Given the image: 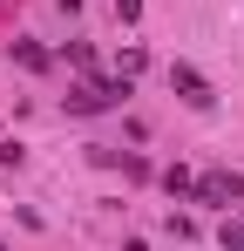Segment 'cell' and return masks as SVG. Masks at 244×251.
Listing matches in <instances>:
<instances>
[{
	"label": "cell",
	"instance_id": "cell-1",
	"mask_svg": "<svg viewBox=\"0 0 244 251\" xmlns=\"http://www.w3.org/2000/svg\"><path fill=\"white\" fill-rule=\"evenodd\" d=\"M170 82L183 88V102H190V109H210V102H217V95H210V82H203L197 68H170Z\"/></svg>",
	"mask_w": 244,
	"mask_h": 251
},
{
	"label": "cell",
	"instance_id": "cell-2",
	"mask_svg": "<svg viewBox=\"0 0 244 251\" xmlns=\"http://www.w3.org/2000/svg\"><path fill=\"white\" fill-rule=\"evenodd\" d=\"M217 245H224V251H244V217H224V224H217Z\"/></svg>",
	"mask_w": 244,
	"mask_h": 251
},
{
	"label": "cell",
	"instance_id": "cell-3",
	"mask_svg": "<svg viewBox=\"0 0 244 251\" xmlns=\"http://www.w3.org/2000/svg\"><path fill=\"white\" fill-rule=\"evenodd\" d=\"M14 54H21V68H48V54H41L34 41H14Z\"/></svg>",
	"mask_w": 244,
	"mask_h": 251
},
{
	"label": "cell",
	"instance_id": "cell-4",
	"mask_svg": "<svg viewBox=\"0 0 244 251\" xmlns=\"http://www.w3.org/2000/svg\"><path fill=\"white\" fill-rule=\"evenodd\" d=\"M116 14H122V21H136V14H143V0H116Z\"/></svg>",
	"mask_w": 244,
	"mask_h": 251
}]
</instances>
